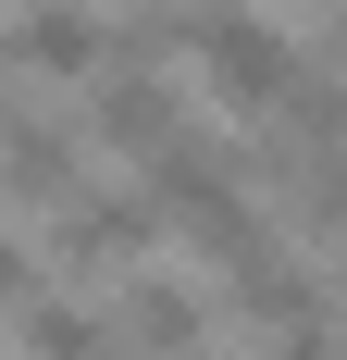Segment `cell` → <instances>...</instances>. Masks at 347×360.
<instances>
[{
  "label": "cell",
  "instance_id": "obj_1",
  "mask_svg": "<svg viewBox=\"0 0 347 360\" xmlns=\"http://www.w3.org/2000/svg\"><path fill=\"white\" fill-rule=\"evenodd\" d=\"M149 199H162V224H174V236H186V249L211 261V274H248V261L273 249V224H261L248 174L223 162V149H199V137L149 162Z\"/></svg>",
  "mask_w": 347,
  "mask_h": 360
},
{
  "label": "cell",
  "instance_id": "obj_2",
  "mask_svg": "<svg viewBox=\"0 0 347 360\" xmlns=\"http://www.w3.org/2000/svg\"><path fill=\"white\" fill-rule=\"evenodd\" d=\"M186 63H199V100L211 112H261L285 100V75H298V50H285V25L273 13H248V0H211L199 13V37H186Z\"/></svg>",
  "mask_w": 347,
  "mask_h": 360
},
{
  "label": "cell",
  "instance_id": "obj_3",
  "mask_svg": "<svg viewBox=\"0 0 347 360\" xmlns=\"http://www.w3.org/2000/svg\"><path fill=\"white\" fill-rule=\"evenodd\" d=\"M174 224H162V199H87V186H74L63 212H50V236H37V261H50V274H74V286H124V274H137L149 249H162Z\"/></svg>",
  "mask_w": 347,
  "mask_h": 360
},
{
  "label": "cell",
  "instance_id": "obj_4",
  "mask_svg": "<svg viewBox=\"0 0 347 360\" xmlns=\"http://www.w3.org/2000/svg\"><path fill=\"white\" fill-rule=\"evenodd\" d=\"M87 137L124 149V162H162V149H186V87L162 63H112V87L87 100Z\"/></svg>",
  "mask_w": 347,
  "mask_h": 360
},
{
  "label": "cell",
  "instance_id": "obj_5",
  "mask_svg": "<svg viewBox=\"0 0 347 360\" xmlns=\"http://www.w3.org/2000/svg\"><path fill=\"white\" fill-rule=\"evenodd\" d=\"M0 63L37 75V87H87V75L112 63V25L87 13V0H25V25L0 37Z\"/></svg>",
  "mask_w": 347,
  "mask_h": 360
},
{
  "label": "cell",
  "instance_id": "obj_6",
  "mask_svg": "<svg viewBox=\"0 0 347 360\" xmlns=\"http://www.w3.org/2000/svg\"><path fill=\"white\" fill-rule=\"evenodd\" d=\"M0 186L37 199V212H63L74 186H87V112L50 124V112H0Z\"/></svg>",
  "mask_w": 347,
  "mask_h": 360
},
{
  "label": "cell",
  "instance_id": "obj_7",
  "mask_svg": "<svg viewBox=\"0 0 347 360\" xmlns=\"http://www.w3.org/2000/svg\"><path fill=\"white\" fill-rule=\"evenodd\" d=\"M112 311H124V348H149V360H199V335H211V298L199 286H174V274H124V298H112Z\"/></svg>",
  "mask_w": 347,
  "mask_h": 360
},
{
  "label": "cell",
  "instance_id": "obj_8",
  "mask_svg": "<svg viewBox=\"0 0 347 360\" xmlns=\"http://www.w3.org/2000/svg\"><path fill=\"white\" fill-rule=\"evenodd\" d=\"M13 348L25 360H124V323H100V311H74V298L37 286L25 311H13Z\"/></svg>",
  "mask_w": 347,
  "mask_h": 360
},
{
  "label": "cell",
  "instance_id": "obj_9",
  "mask_svg": "<svg viewBox=\"0 0 347 360\" xmlns=\"http://www.w3.org/2000/svg\"><path fill=\"white\" fill-rule=\"evenodd\" d=\"M298 224H310V236H335V249H347V149H335V162H310V174H298Z\"/></svg>",
  "mask_w": 347,
  "mask_h": 360
},
{
  "label": "cell",
  "instance_id": "obj_10",
  "mask_svg": "<svg viewBox=\"0 0 347 360\" xmlns=\"http://www.w3.org/2000/svg\"><path fill=\"white\" fill-rule=\"evenodd\" d=\"M261 360H347V311H310V323H273Z\"/></svg>",
  "mask_w": 347,
  "mask_h": 360
},
{
  "label": "cell",
  "instance_id": "obj_11",
  "mask_svg": "<svg viewBox=\"0 0 347 360\" xmlns=\"http://www.w3.org/2000/svg\"><path fill=\"white\" fill-rule=\"evenodd\" d=\"M37 286H50V274H37V249H25V236H0V323H13Z\"/></svg>",
  "mask_w": 347,
  "mask_h": 360
},
{
  "label": "cell",
  "instance_id": "obj_12",
  "mask_svg": "<svg viewBox=\"0 0 347 360\" xmlns=\"http://www.w3.org/2000/svg\"><path fill=\"white\" fill-rule=\"evenodd\" d=\"M335 311H347V286H335Z\"/></svg>",
  "mask_w": 347,
  "mask_h": 360
}]
</instances>
